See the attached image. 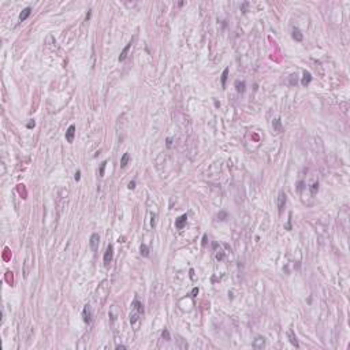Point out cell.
<instances>
[{
  "mask_svg": "<svg viewBox=\"0 0 350 350\" xmlns=\"http://www.w3.org/2000/svg\"><path fill=\"white\" fill-rule=\"evenodd\" d=\"M297 189H298V192H301L302 189H304V182L301 181V182H298V186H297Z\"/></svg>",
  "mask_w": 350,
  "mask_h": 350,
  "instance_id": "obj_27",
  "label": "cell"
},
{
  "mask_svg": "<svg viewBox=\"0 0 350 350\" xmlns=\"http://www.w3.org/2000/svg\"><path fill=\"white\" fill-rule=\"evenodd\" d=\"M293 38L296 41H302V33H301V30L298 29V27H294V30H293Z\"/></svg>",
  "mask_w": 350,
  "mask_h": 350,
  "instance_id": "obj_16",
  "label": "cell"
},
{
  "mask_svg": "<svg viewBox=\"0 0 350 350\" xmlns=\"http://www.w3.org/2000/svg\"><path fill=\"white\" fill-rule=\"evenodd\" d=\"M317 190H319V182L312 183V186H310V193H312V196H314V194L317 193Z\"/></svg>",
  "mask_w": 350,
  "mask_h": 350,
  "instance_id": "obj_22",
  "label": "cell"
},
{
  "mask_svg": "<svg viewBox=\"0 0 350 350\" xmlns=\"http://www.w3.org/2000/svg\"><path fill=\"white\" fill-rule=\"evenodd\" d=\"M74 179H75L77 182H78V181L81 179V171H77V172H75V175H74Z\"/></svg>",
  "mask_w": 350,
  "mask_h": 350,
  "instance_id": "obj_26",
  "label": "cell"
},
{
  "mask_svg": "<svg viewBox=\"0 0 350 350\" xmlns=\"http://www.w3.org/2000/svg\"><path fill=\"white\" fill-rule=\"evenodd\" d=\"M310 81H312V75H310V73L305 71V73H304V77H302V81H301V84H302L304 86H306V85H309V84H310Z\"/></svg>",
  "mask_w": 350,
  "mask_h": 350,
  "instance_id": "obj_15",
  "label": "cell"
},
{
  "mask_svg": "<svg viewBox=\"0 0 350 350\" xmlns=\"http://www.w3.org/2000/svg\"><path fill=\"white\" fill-rule=\"evenodd\" d=\"M99 243H100V235L97 233H94L90 235V241H89V246L92 249V252H96L99 249Z\"/></svg>",
  "mask_w": 350,
  "mask_h": 350,
  "instance_id": "obj_4",
  "label": "cell"
},
{
  "mask_svg": "<svg viewBox=\"0 0 350 350\" xmlns=\"http://www.w3.org/2000/svg\"><path fill=\"white\" fill-rule=\"evenodd\" d=\"M162 337H163V339H166V341H170V339H171V337H170V332H168V330H164V331H163Z\"/></svg>",
  "mask_w": 350,
  "mask_h": 350,
  "instance_id": "obj_24",
  "label": "cell"
},
{
  "mask_svg": "<svg viewBox=\"0 0 350 350\" xmlns=\"http://www.w3.org/2000/svg\"><path fill=\"white\" fill-rule=\"evenodd\" d=\"M131 45H133V41H130V43H127V45H126L125 48H123V51L121 52V55H119V62H123L126 58H127V54H129V51H130Z\"/></svg>",
  "mask_w": 350,
  "mask_h": 350,
  "instance_id": "obj_12",
  "label": "cell"
},
{
  "mask_svg": "<svg viewBox=\"0 0 350 350\" xmlns=\"http://www.w3.org/2000/svg\"><path fill=\"white\" fill-rule=\"evenodd\" d=\"M229 73H230V68H225L223 70V73H222V86L225 88L226 86V81H227V77H229Z\"/></svg>",
  "mask_w": 350,
  "mask_h": 350,
  "instance_id": "obj_18",
  "label": "cell"
},
{
  "mask_svg": "<svg viewBox=\"0 0 350 350\" xmlns=\"http://www.w3.org/2000/svg\"><path fill=\"white\" fill-rule=\"evenodd\" d=\"M139 250H141V254H142L144 257H148L149 256V249H148V246H146V245H144V243H142V245H141V248H139Z\"/></svg>",
  "mask_w": 350,
  "mask_h": 350,
  "instance_id": "obj_21",
  "label": "cell"
},
{
  "mask_svg": "<svg viewBox=\"0 0 350 350\" xmlns=\"http://www.w3.org/2000/svg\"><path fill=\"white\" fill-rule=\"evenodd\" d=\"M112 257H114V246L112 245H108L107 250L104 253V265H105V267H108V265L111 264Z\"/></svg>",
  "mask_w": 350,
  "mask_h": 350,
  "instance_id": "obj_5",
  "label": "cell"
},
{
  "mask_svg": "<svg viewBox=\"0 0 350 350\" xmlns=\"http://www.w3.org/2000/svg\"><path fill=\"white\" fill-rule=\"evenodd\" d=\"M265 346V338L264 337H257L256 339H254V342H253V347L257 350L263 349Z\"/></svg>",
  "mask_w": 350,
  "mask_h": 350,
  "instance_id": "obj_11",
  "label": "cell"
},
{
  "mask_svg": "<svg viewBox=\"0 0 350 350\" xmlns=\"http://www.w3.org/2000/svg\"><path fill=\"white\" fill-rule=\"evenodd\" d=\"M109 294V289H108V284L107 282L104 280V282H101V284L99 286V289H97V296H96V301H97V304L99 305H103L104 302H105V300H107V296Z\"/></svg>",
  "mask_w": 350,
  "mask_h": 350,
  "instance_id": "obj_1",
  "label": "cell"
},
{
  "mask_svg": "<svg viewBox=\"0 0 350 350\" xmlns=\"http://www.w3.org/2000/svg\"><path fill=\"white\" fill-rule=\"evenodd\" d=\"M131 306H133V309H135L137 312H139V313L144 314V305L139 302L138 300H134L133 301V304H131Z\"/></svg>",
  "mask_w": 350,
  "mask_h": 350,
  "instance_id": "obj_14",
  "label": "cell"
},
{
  "mask_svg": "<svg viewBox=\"0 0 350 350\" xmlns=\"http://www.w3.org/2000/svg\"><path fill=\"white\" fill-rule=\"evenodd\" d=\"M74 137H75V126L71 125L66 131V139L67 142H73L74 141Z\"/></svg>",
  "mask_w": 350,
  "mask_h": 350,
  "instance_id": "obj_9",
  "label": "cell"
},
{
  "mask_svg": "<svg viewBox=\"0 0 350 350\" xmlns=\"http://www.w3.org/2000/svg\"><path fill=\"white\" fill-rule=\"evenodd\" d=\"M235 86H237V90L239 92V93H243V92H245V88H246V84H245L243 81L242 82L238 81L237 84H235Z\"/></svg>",
  "mask_w": 350,
  "mask_h": 350,
  "instance_id": "obj_20",
  "label": "cell"
},
{
  "mask_svg": "<svg viewBox=\"0 0 350 350\" xmlns=\"http://www.w3.org/2000/svg\"><path fill=\"white\" fill-rule=\"evenodd\" d=\"M127 188L130 189V190H131V189H134V188H135V182H134V181H131L130 183H129V186H127Z\"/></svg>",
  "mask_w": 350,
  "mask_h": 350,
  "instance_id": "obj_29",
  "label": "cell"
},
{
  "mask_svg": "<svg viewBox=\"0 0 350 350\" xmlns=\"http://www.w3.org/2000/svg\"><path fill=\"white\" fill-rule=\"evenodd\" d=\"M206 243V235H204V241H202V245H205Z\"/></svg>",
  "mask_w": 350,
  "mask_h": 350,
  "instance_id": "obj_33",
  "label": "cell"
},
{
  "mask_svg": "<svg viewBox=\"0 0 350 350\" xmlns=\"http://www.w3.org/2000/svg\"><path fill=\"white\" fill-rule=\"evenodd\" d=\"M141 316H142V313L137 312L135 309H133V312L130 313V324L134 327V330H137V327H138L139 320H141Z\"/></svg>",
  "mask_w": 350,
  "mask_h": 350,
  "instance_id": "obj_3",
  "label": "cell"
},
{
  "mask_svg": "<svg viewBox=\"0 0 350 350\" xmlns=\"http://www.w3.org/2000/svg\"><path fill=\"white\" fill-rule=\"evenodd\" d=\"M287 338H289V341L291 342L293 346H296V347H298V346H300V343H298V339H297L296 334H294V331H293V328H289V330H287Z\"/></svg>",
  "mask_w": 350,
  "mask_h": 350,
  "instance_id": "obj_8",
  "label": "cell"
},
{
  "mask_svg": "<svg viewBox=\"0 0 350 350\" xmlns=\"http://www.w3.org/2000/svg\"><path fill=\"white\" fill-rule=\"evenodd\" d=\"M284 205H286V194H284V192H280V193H279V197H278V211H279V213H282L283 212Z\"/></svg>",
  "mask_w": 350,
  "mask_h": 350,
  "instance_id": "obj_7",
  "label": "cell"
},
{
  "mask_svg": "<svg viewBox=\"0 0 350 350\" xmlns=\"http://www.w3.org/2000/svg\"><path fill=\"white\" fill-rule=\"evenodd\" d=\"M82 317H84V321L86 324L92 323V309H90V305H85L84 309H82Z\"/></svg>",
  "mask_w": 350,
  "mask_h": 350,
  "instance_id": "obj_6",
  "label": "cell"
},
{
  "mask_svg": "<svg viewBox=\"0 0 350 350\" xmlns=\"http://www.w3.org/2000/svg\"><path fill=\"white\" fill-rule=\"evenodd\" d=\"M272 126H274V130L276 131V133H280V131H282V122H280V119H275Z\"/></svg>",
  "mask_w": 350,
  "mask_h": 350,
  "instance_id": "obj_19",
  "label": "cell"
},
{
  "mask_svg": "<svg viewBox=\"0 0 350 350\" xmlns=\"http://www.w3.org/2000/svg\"><path fill=\"white\" fill-rule=\"evenodd\" d=\"M31 263H33V254H31L30 248H27V254H26V259H25V264H23V276L25 278L29 275V271L33 267Z\"/></svg>",
  "mask_w": 350,
  "mask_h": 350,
  "instance_id": "obj_2",
  "label": "cell"
},
{
  "mask_svg": "<svg viewBox=\"0 0 350 350\" xmlns=\"http://www.w3.org/2000/svg\"><path fill=\"white\" fill-rule=\"evenodd\" d=\"M105 166H107V162H103L101 164H100V171H99V175L100 176H104V171H105Z\"/></svg>",
  "mask_w": 350,
  "mask_h": 350,
  "instance_id": "obj_23",
  "label": "cell"
},
{
  "mask_svg": "<svg viewBox=\"0 0 350 350\" xmlns=\"http://www.w3.org/2000/svg\"><path fill=\"white\" fill-rule=\"evenodd\" d=\"M129 160H130V155H129V153H123V156L121 157V167L122 168H125V167L127 166Z\"/></svg>",
  "mask_w": 350,
  "mask_h": 350,
  "instance_id": "obj_17",
  "label": "cell"
},
{
  "mask_svg": "<svg viewBox=\"0 0 350 350\" xmlns=\"http://www.w3.org/2000/svg\"><path fill=\"white\" fill-rule=\"evenodd\" d=\"M171 141H172L171 138H167V146H168V148L171 146Z\"/></svg>",
  "mask_w": 350,
  "mask_h": 350,
  "instance_id": "obj_32",
  "label": "cell"
},
{
  "mask_svg": "<svg viewBox=\"0 0 350 350\" xmlns=\"http://www.w3.org/2000/svg\"><path fill=\"white\" fill-rule=\"evenodd\" d=\"M156 219H157V215H156V213H153L152 219H151V226H152V227H155V226H156Z\"/></svg>",
  "mask_w": 350,
  "mask_h": 350,
  "instance_id": "obj_25",
  "label": "cell"
},
{
  "mask_svg": "<svg viewBox=\"0 0 350 350\" xmlns=\"http://www.w3.org/2000/svg\"><path fill=\"white\" fill-rule=\"evenodd\" d=\"M30 14H31V8L30 7H26L25 10H22V13L19 14V21H21V22L26 21V19L30 17Z\"/></svg>",
  "mask_w": 350,
  "mask_h": 350,
  "instance_id": "obj_13",
  "label": "cell"
},
{
  "mask_svg": "<svg viewBox=\"0 0 350 350\" xmlns=\"http://www.w3.org/2000/svg\"><path fill=\"white\" fill-rule=\"evenodd\" d=\"M196 294H198V289L197 287L193 289V291H192V297H196Z\"/></svg>",
  "mask_w": 350,
  "mask_h": 350,
  "instance_id": "obj_30",
  "label": "cell"
},
{
  "mask_svg": "<svg viewBox=\"0 0 350 350\" xmlns=\"http://www.w3.org/2000/svg\"><path fill=\"white\" fill-rule=\"evenodd\" d=\"M34 126H36V123H34V122L31 121V122H29V123H27V129H33Z\"/></svg>",
  "mask_w": 350,
  "mask_h": 350,
  "instance_id": "obj_28",
  "label": "cell"
},
{
  "mask_svg": "<svg viewBox=\"0 0 350 350\" xmlns=\"http://www.w3.org/2000/svg\"><path fill=\"white\" fill-rule=\"evenodd\" d=\"M186 222H188V215L185 213V215H182V216H179L178 219L175 220V227L176 229H183L185 227V225H186Z\"/></svg>",
  "mask_w": 350,
  "mask_h": 350,
  "instance_id": "obj_10",
  "label": "cell"
},
{
  "mask_svg": "<svg viewBox=\"0 0 350 350\" xmlns=\"http://www.w3.org/2000/svg\"><path fill=\"white\" fill-rule=\"evenodd\" d=\"M116 349H118V350H121V349H127V347H126L125 345H118V346H116Z\"/></svg>",
  "mask_w": 350,
  "mask_h": 350,
  "instance_id": "obj_31",
  "label": "cell"
}]
</instances>
